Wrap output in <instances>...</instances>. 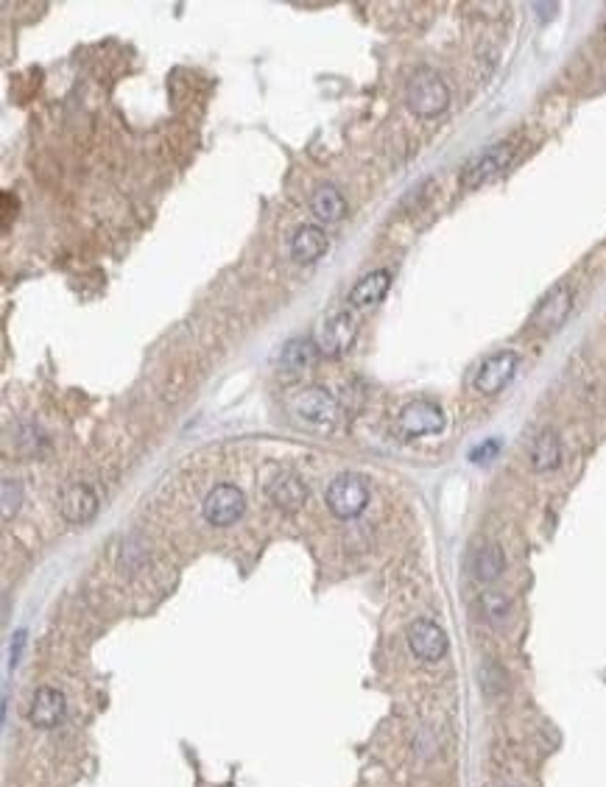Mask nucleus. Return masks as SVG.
Segmentation results:
<instances>
[{"mask_svg":"<svg viewBox=\"0 0 606 787\" xmlns=\"http://www.w3.org/2000/svg\"><path fill=\"white\" fill-rule=\"evenodd\" d=\"M450 104V89L439 73L433 71H419L405 84V106L416 118H436L448 109Z\"/></svg>","mask_w":606,"mask_h":787,"instance_id":"nucleus-1","label":"nucleus"},{"mask_svg":"<svg viewBox=\"0 0 606 787\" xmlns=\"http://www.w3.org/2000/svg\"><path fill=\"white\" fill-rule=\"evenodd\" d=\"M324 500L338 520H358L369 505V486L358 472H341L330 480Z\"/></svg>","mask_w":606,"mask_h":787,"instance_id":"nucleus-2","label":"nucleus"},{"mask_svg":"<svg viewBox=\"0 0 606 787\" xmlns=\"http://www.w3.org/2000/svg\"><path fill=\"white\" fill-rule=\"evenodd\" d=\"M243 512H246V497L238 486H232V483H216L201 503L204 520L216 528H226L232 522H238L243 517Z\"/></svg>","mask_w":606,"mask_h":787,"instance_id":"nucleus-3","label":"nucleus"},{"mask_svg":"<svg viewBox=\"0 0 606 787\" xmlns=\"http://www.w3.org/2000/svg\"><path fill=\"white\" fill-rule=\"evenodd\" d=\"M294 410L302 422H308L319 430H330L338 422V402L333 394L324 388H305L294 400Z\"/></svg>","mask_w":606,"mask_h":787,"instance_id":"nucleus-4","label":"nucleus"},{"mask_svg":"<svg viewBox=\"0 0 606 787\" xmlns=\"http://www.w3.org/2000/svg\"><path fill=\"white\" fill-rule=\"evenodd\" d=\"M355 335H358V316L353 310H338L324 321L321 335H319V352L328 358H341L349 352Z\"/></svg>","mask_w":606,"mask_h":787,"instance_id":"nucleus-5","label":"nucleus"},{"mask_svg":"<svg viewBox=\"0 0 606 787\" xmlns=\"http://www.w3.org/2000/svg\"><path fill=\"white\" fill-rule=\"evenodd\" d=\"M448 645L450 642H448L445 629H441L439 622L428 620V617H419V620H414L411 626H408V647H411V654L416 659H422V662L445 659Z\"/></svg>","mask_w":606,"mask_h":787,"instance_id":"nucleus-6","label":"nucleus"},{"mask_svg":"<svg viewBox=\"0 0 606 787\" xmlns=\"http://www.w3.org/2000/svg\"><path fill=\"white\" fill-rule=\"evenodd\" d=\"M397 425L405 436L411 438H419V436H436L445 430L448 419H445V410H441L436 402H428V400H414L408 402L400 416H397Z\"/></svg>","mask_w":606,"mask_h":787,"instance_id":"nucleus-7","label":"nucleus"},{"mask_svg":"<svg viewBox=\"0 0 606 787\" xmlns=\"http://www.w3.org/2000/svg\"><path fill=\"white\" fill-rule=\"evenodd\" d=\"M511 157H515L511 143H495V146L483 148L478 157L470 159V165L464 168V173H461L464 184H467V188H478V184L495 179L511 162Z\"/></svg>","mask_w":606,"mask_h":787,"instance_id":"nucleus-8","label":"nucleus"},{"mask_svg":"<svg viewBox=\"0 0 606 787\" xmlns=\"http://www.w3.org/2000/svg\"><path fill=\"white\" fill-rule=\"evenodd\" d=\"M570 310H573V288L568 283H559L542 296V302L537 305L531 318L542 333H553L568 321Z\"/></svg>","mask_w":606,"mask_h":787,"instance_id":"nucleus-9","label":"nucleus"},{"mask_svg":"<svg viewBox=\"0 0 606 787\" xmlns=\"http://www.w3.org/2000/svg\"><path fill=\"white\" fill-rule=\"evenodd\" d=\"M520 366V355L511 352V350H503V352H495L492 358H486L478 368L475 375V388L481 394H498L508 385V380L515 377Z\"/></svg>","mask_w":606,"mask_h":787,"instance_id":"nucleus-10","label":"nucleus"},{"mask_svg":"<svg viewBox=\"0 0 606 787\" xmlns=\"http://www.w3.org/2000/svg\"><path fill=\"white\" fill-rule=\"evenodd\" d=\"M266 495L279 508V512L294 514V512H299V508L308 503V486H305V480H302L299 475H294V472H277L266 483Z\"/></svg>","mask_w":606,"mask_h":787,"instance_id":"nucleus-11","label":"nucleus"},{"mask_svg":"<svg viewBox=\"0 0 606 787\" xmlns=\"http://www.w3.org/2000/svg\"><path fill=\"white\" fill-rule=\"evenodd\" d=\"M62 717H64V696H62V690H56L51 684L37 687L31 709H29V721L37 729H56L62 724Z\"/></svg>","mask_w":606,"mask_h":787,"instance_id":"nucleus-12","label":"nucleus"},{"mask_svg":"<svg viewBox=\"0 0 606 787\" xmlns=\"http://www.w3.org/2000/svg\"><path fill=\"white\" fill-rule=\"evenodd\" d=\"M62 517L73 525H84L98 514V497L87 483H73L62 492Z\"/></svg>","mask_w":606,"mask_h":787,"instance_id":"nucleus-13","label":"nucleus"},{"mask_svg":"<svg viewBox=\"0 0 606 787\" xmlns=\"http://www.w3.org/2000/svg\"><path fill=\"white\" fill-rule=\"evenodd\" d=\"M288 249H291V258L299 266H311L324 258V251L330 249V241H328V235H324V229L308 224V226H299L291 235Z\"/></svg>","mask_w":606,"mask_h":787,"instance_id":"nucleus-14","label":"nucleus"},{"mask_svg":"<svg viewBox=\"0 0 606 787\" xmlns=\"http://www.w3.org/2000/svg\"><path fill=\"white\" fill-rule=\"evenodd\" d=\"M388 288H391V274L386 268L363 274L361 280L353 285V291H349V305H353V308H371V305H378L380 299L388 293Z\"/></svg>","mask_w":606,"mask_h":787,"instance_id":"nucleus-15","label":"nucleus"},{"mask_svg":"<svg viewBox=\"0 0 606 787\" xmlns=\"http://www.w3.org/2000/svg\"><path fill=\"white\" fill-rule=\"evenodd\" d=\"M562 464V444L553 430H542L531 444V467L537 472H553Z\"/></svg>","mask_w":606,"mask_h":787,"instance_id":"nucleus-16","label":"nucleus"},{"mask_svg":"<svg viewBox=\"0 0 606 787\" xmlns=\"http://www.w3.org/2000/svg\"><path fill=\"white\" fill-rule=\"evenodd\" d=\"M506 570V553L498 542H486L473 559V572L481 584H492Z\"/></svg>","mask_w":606,"mask_h":787,"instance_id":"nucleus-17","label":"nucleus"},{"mask_svg":"<svg viewBox=\"0 0 606 787\" xmlns=\"http://www.w3.org/2000/svg\"><path fill=\"white\" fill-rule=\"evenodd\" d=\"M311 210L319 221H341L344 213H346V201L344 196L338 193V188H333V184H319V188L313 190L311 196Z\"/></svg>","mask_w":606,"mask_h":787,"instance_id":"nucleus-18","label":"nucleus"},{"mask_svg":"<svg viewBox=\"0 0 606 787\" xmlns=\"http://www.w3.org/2000/svg\"><path fill=\"white\" fill-rule=\"evenodd\" d=\"M319 343L311 341V338H294L283 346V355H279V360H283L286 368H305L311 363H316L319 358Z\"/></svg>","mask_w":606,"mask_h":787,"instance_id":"nucleus-19","label":"nucleus"},{"mask_svg":"<svg viewBox=\"0 0 606 787\" xmlns=\"http://www.w3.org/2000/svg\"><path fill=\"white\" fill-rule=\"evenodd\" d=\"M22 503V486L12 478L4 480V517L12 520L17 514V508Z\"/></svg>","mask_w":606,"mask_h":787,"instance_id":"nucleus-20","label":"nucleus"},{"mask_svg":"<svg viewBox=\"0 0 606 787\" xmlns=\"http://www.w3.org/2000/svg\"><path fill=\"white\" fill-rule=\"evenodd\" d=\"M483 604H486V614L492 617V620H500V617L508 612L506 597H500V595H486V597H483Z\"/></svg>","mask_w":606,"mask_h":787,"instance_id":"nucleus-21","label":"nucleus"},{"mask_svg":"<svg viewBox=\"0 0 606 787\" xmlns=\"http://www.w3.org/2000/svg\"><path fill=\"white\" fill-rule=\"evenodd\" d=\"M498 447H500V444H498V442H495V438H492V442H486V444L475 447L470 458L475 461V464H481V461H486V458H492V455L498 453Z\"/></svg>","mask_w":606,"mask_h":787,"instance_id":"nucleus-22","label":"nucleus"},{"mask_svg":"<svg viewBox=\"0 0 606 787\" xmlns=\"http://www.w3.org/2000/svg\"><path fill=\"white\" fill-rule=\"evenodd\" d=\"M22 645H26V631H17V639L12 642V667H14V664H17V659H20Z\"/></svg>","mask_w":606,"mask_h":787,"instance_id":"nucleus-23","label":"nucleus"}]
</instances>
